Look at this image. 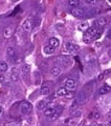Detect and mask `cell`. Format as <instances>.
<instances>
[{"label": "cell", "mask_w": 111, "mask_h": 126, "mask_svg": "<svg viewBox=\"0 0 111 126\" xmlns=\"http://www.w3.org/2000/svg\"><path fill=\"white\" fill-rule=\"evenodd\" d=\"M43 50H44V54H46V55H53L55 53V48H53V47L49 46L48 44L43 47Z\"/></svg>", "instance_id": "obj_21"}, {"label": "cell", "mask_w": 111, "mask_h": 126, "mask_svg": "<svg viewBox=\"0 0 111 126\" xmlns=\"http://www.w3.org/2000/svg\"><path fill=\"white\" fill-rule=\"evenodd\" d=\"M30 70H31V65L30 64H24L22 66V74L26 75V74L30 73Z\"/></svg>", "instance_id": "obj_24"}, {"label": "cell", "mask_w": 111, "mask_h": 126, "mask_svg": "<svg viewBox=\"0 0 111 126\" xmlns=\"http://www.w3.org/2000/svg\"><path fill=\"white\" fill-rule=\"evenodd\" d=\"M65 123L68 124L70 126H72L77 123V118H67V119L65 120Z\"/></svg>", "instance_id": "obj_25"}, {"label": "cell", "mask_w": 111, "mask_h": 126, "mask_svg": "<svg viewBox=\"0 0 111 126\" xmlns=\"http://www.w3.org/2000/svg\"><path fill=\"white\" fill-rule=\"evenodd\" d=\"M72 116H73V118H77V117H79V116H81V112H80V111L72 112Z\"/></svg>", "instance_id": "obj_33"}, {"label": "cell", "mask_w": 111, "mask_h": 126, "mask_svg": "<svg viewBox=\"0 0 111 126\" xmlns=\"http://www.w3.org/2000/svg\"><path fill=\"white\" fill-rule=\"evenodd\" d=\"M22 29L25 32H27V33L30 32L31 30H33V21H31L30 19H25L22 23Z\"/></svg>", "instance_id": "obj_9"}, {"label": "cell", "mask_w": 111, "mask_h": 126, "mask_svg": "<svg viewBox=\"0 0 111 126\" xmlns=\"http://www.w3.org/2000/svg\"><path fill=\"white\" fill-rule=\"evenodd\" d=\"M58 62H59V63H61V64H63L64 66H68V65L70 64L69 58H67V57H64V58L60 57V58L58 59Z\"/></svg>", "instance_id": "obj_20"}, {"label": "cell", "mask_w": 111, "mask_h": 126, "mask_svg": "<svg viewBox=\"0 0 111 126\" xmlns=\"http://www.w3.org/2000/svg\"><path fill=\"white\" fill-rule=\"evenodd\" d=\"M61 73H62V69H61V67H59V66H54V67L50 69V74H51V76H54V77L60 76Z\"/></svg>", "instance_id": "obj_15"}, {"label": "cell", "mask_w": 111, "mask_h": 126, "mask_svg": "<svg viewBox=\"0 0 111 126\" xmlns=\"http://www.w3.org/2000/svg\"><path fill=\"white\" fill-rule=\"evenodd\" d=\"M6 55H7V57L10 58V60H11V61H15L16 57H17L15 48H14V47H12V46H9V47H7V49H6Z\"/></svg>", "instance_id": "obj_10"}, {"label": "cell", "mask_w": 111, "mask_h": 126, "mask_svg": "<svg viewBox=\"0 0 111 126\" xmlns=\"http://www.w3.org/2000/svg\"><path fill=\"white\" fill-rule=\"evenodd\" d=\"M37 107H38V109H40V110H45L47 107H48V103H47L45 100H41V101L38 102Z\"/></svg>", "instance_id": "obj_17"}, {"label": "cell", "mask_w": 111, "mask_h": 126, "mask_svg": "<svg viewBox=\"0 0 111 126\" xmlns=\"http://www.w3.org/2000/svg\"><path fill=\"white\" fill-rule=\"evenodd\" d=\"M2 111H3V109H2L1 106H0V115H1V113H2Z\"/></svg>", "instance_id": "obj_36"}, {"label": "cell", "mask_w": 111, "mask_h": 126, "mask_svg": "<svg viewBox=\"0 0 111 126\" xmlns=\"http://www.w3.org/2000/svg\"><path fill=\"white\" fill-rule=\"evenodd\" d=\"M48 45L56 49L57 47H59V45H60V40H59L58 38H56V37H51L48 40Z\"/></svg>", "instance_id": "obj_12"}, {"label": "cell", "mask_w": 111, "mask_h": 126, "mask_svg": "<svg viewBox=\"0 0 111 126\" xmlns=\"http://www.w3.org/2000/svg\"><path fill=\"white\" fill-rule=\"evenodd\" d=\"M39 24H40V18H36L35 22H33V26H38Z\"/></svg>", "instance_id": "obj_31"}, {"label": "cell", "mask_w": 111, "mask_h": 126, "mask_svg": "<svg viewBox=\"0 0 111 126\" xmlns=\"http://www.w3.org/2000/svg\"><path fill=\"white\" fill-rule=\"evenodd\" d=\"M9 69V65L5 61H0V72L1 73H4Z\"/></svg>", "instance_id": "obj_22"}, {"label": "cell", "mask_w": 111, "mask_h": 126, "mask_svg": "<svg viewBox=\"0 0 111 126\" xmlns=\"http://www.w3.org/2000/svg\"><path fill=\"white\" fill-rule=\"evenodd\" d=\"M98 29H97L96 26H91V27H88L87 31L85 32L84 36H83V40H84L85 43H90L94 40V37L97 33Z\"/></svg>", "instance_id": "obj_1"}, {"label": "cell", "mask_w": 111, "mask_h": 126, "mask_svg": "<svg viewBox=\"0 0 111 126\" xmlns=\"http://www.w3.org/2000/svg\"><path fill=\"white\" fill-rule=\"evenodd\" d=\"M108 125H109V126H111V119H110V120H109V122H108Z\"/></svg>", "instance_id": "obj_37"}, {"label": "cell", "mask_w": 111, "mask_h": 126, "mask_svg": "<svg viewBox=\"0 0 111 126\" xmlns=\"http://www.w3.org/2000/svg\"><path fill=\"white\" fill-rule=\"evenodd\" d=\"M85 3H86V4H88V5H96L97 2L94 1V0H86Z\"/></svg>", "instance_id": "obj_29"}, {"label": "cell", "mask_w": 111, "mask_h": 126, "mask_svg": "<svg viewBox=\"0 0 111 126\" xmlns=\"http://www.w3.org/2000/svg\"><path fill=\"white\" fill-rule=\"evenodd\" d=\"M62 111H63V107H62V106H56V112H55V115L53 116V118H51L50 120H56V119H58V118L61 116Z\"/></svg>", "instance_id": "obj_16"}, {"label": "cell", "mask_w": 111, "mask_h": 126, "mask_svg": "<svg viewBox=\"0 0 111 126\" xmlns=\"http://www.w3.org/2000/svg\"><path fill=\"white\" fill-rule=\"evenodd\" d=\"M107 23H108V19L105 18V17H100L96 22H94V24H96L94 26H96L97 29H98V30H102L103 27L107 24Z\"/></svg>", "instance_id": "obj_8"}, {"label": "cell", "mask_w": 111, "mask_h": 126, "mask_svg": "<svg viewBox=\"0 0 111 126\" xmlns=\"http://www.w3.org/2000/svg\"><path fill=\"white\" fill-rule=\"evenodd\" d=\"M109 92H111V87L109 85H103L102 87H100V89H98V94H108Z\"/></svg>", "instance_id": "obj_18"}, {"label": "cell", "mask_w": 111, "mask_h": 126, "mask_svg": "<svg viewBox=\"0 0 111 126\" xmlns=\"http://www.w3.org/2000/svg\"><path fill=\"white\" fill-rule=\"evenodd\" d=\"M79 4H80V1H79V0H69V1H68V5L71 6L72 9H74V7H78Z\"/></svg>", "instance_id": "obj_26"}, {"label": "cell", "mask_w": 111, "mask_h": 126, "mask_svg": "<svg viewBox=\"0 0 111 126\" xmlns=\"http://www.w3.org/2000/svg\"><path fill=\"white\" fill-rule=\"evenodd\" d=\"M11 79H12V81H14V82H17L19 80V76H18V73H17V70H12V73H11Z\"/></svg>", "instance_id": "obj_23"}, {"label": "cell", "mask_w": 111, "mask_h": 126, "mask_svg": "<svg viewBox=\"0 0 111 126\" xmlns=\"http://www.w3.org/2000/svg\"><path fill=\"white\" fill-rule=\"evenodd\" d=\"M0 82H4V76L2 74H0Z\"/></svg>", "instance_id": "obj_34"}, {"label": "cell", "mask_w": 111, "mask_h": 126, "mask_svg": "<svg viewBox=\"0 0 111 126\" xmlns=\"http://www.w3.org/2000/svg\"><path fill=\"white\" fill-rule=\"evenodd\" d=\"M66 48L70 54H72V55H77V54L80 53V50H81L80 46L74 44V43H72V42H67L66 43Z\"/></svg>", "instance_id": "obj_6"}, {"label": "cell", "mask_w": 111, "mask_h": 126, "mask_svg": "<svg viewBox=\"0 0 111 126\" xmlns=\"http://www.w3.org/2000/svg\"><path fill=\"white\" fill-rule=\"evenodd\" d=\"M86 62L89 65H96V57L91 56V55H87L86 56Z\"/></svg>", "instance_id": "obj_19"}, {"label": "cell", "mask_w": 111, "mask_h": 126, "mask_svg": "<svg viewBox=\"0 0 111 126\" xmlns=\"http://www.w3.org/2000/svg\"><path fill=\"white\" fill-rule=\"evenodd\" d=\"M90 118H93V119H96V120H100L101 118H102V115L98 111H93L90 115Z\"/></svg>", "instance_id": "obj_28"}, {"label": "cell", "mask_w": 111, "mask_h": 126, "mask_svg": "<svg viewBox=\"0 0 111 126\" xmlns=\"http://www.w3.org/2000/svg\"><path fill=\"white\" fill-rule=\"evenodd\" d=\"M85 13H86V10L84 7L78 6V7H74V9L71 10V14L77 18H85Z\"/></svg>", "instance_id": "obj_7"}, {"label": "cell", "mask_w": 111, "mask_h": 126, "mask_svg": "<svg viewBox=\"0 0 111 126\" xmlns=\"http://www.w3.org/2000/svg\"><path fill=\"white\" fill-rule=\"evenodd\" d=\"M55 112H56V107H47L44 110V116L48 120H50L51 118H53V116L55 115Z\"/></svg>", "instance_id": "obj_11"}, {"label": "cell", "mask_w": 111, "mask_h": 126, "mask_svg": "<svg viewBox=\"0 0 111 126\" xmlns=\"http://www.w3.org/2000/svg\"><path fill=\"white\" fill-rule=\"evenodd\" d=\"M102 32H103L102 30H98V31H97V35H96V37H94V40H97V39L102 36Z\"/></svg>", "instance_id": "obj_30"}, {"label": "cell", "mask_w": 111, "mask_h": 126, "mask_svg": "<svg viewBox=\"0 0 111 126\" xmlns=\"http://www.w3.org/2000/svg\"><path fill=\"white\" fill-rule=\"evenodd\" d=\"M20 111L23 115H29L33 111V105L28 101H23L20 104Z\"/></svg>", "instance_id": "obj_2"}, {"label": "cell", "mask_w": 111, "mask_h": 126, "mask_svg": "<svg viewBox=\"0 0 111 126\" xmlns=\"http://www.w3.org/2000/svg\"><path fill=\"white\" fill-rule=\"evenodd\" d=\"M78 106H79V105H78L77 102H73V104H71V106H70V109H71V110H76Z\"/></svg>", "instance_id": "obj_32"}, {"label": "cell", "mask_w": 111, "mask_h": 126, "mask_svg": "<svg viewBox=\"0 0 111 126\" xmlns=\"http://www.w3.org/2000/svg\"><path fill=\"white\" fill-rule=\"evenodd\" d=\"M107 37H108L109 39H111V29L108 31V33H107Z\"/></svg>", "instance_id": "obj_35"}, {"label": "cell", "mask_w": 111, "mask_h": 126, "mask_svg": "<svg viewBox=\"0 0 111 126\" xmlns=\"http://www.w3.org/2000/svg\"><path fill=\"white\" fill-rule=\"evenodd\" d=\"M69 90L68 89H66L65 87H61V88H59L57 90V93H56V94H57V97H65L67 96V94H68Z\"/></svg>", "instance_id": "obj_14"}, {"label": "cell", "mask_w": 111, "mask_h": 126, "mask_svg": "<svg viewBox=\"0 0 111 126\" xmlns=\"http://www.w3.org/2000/svg\"><path fill=\"white\" fill-rule=\"evenodd\" d=\"M15 31H16V26L11 23V24L7 25L4 29V31H3V37L5 39H10L15 34Z\"/></svg>", "instance_id": "obj_3"}, {"label": "cell", "mask_w": 111, "mask_h": 126, "mask_svg": "<svg viewBox=\"0 0 111 126\" xmlns=\"http://www.w3.org/2000/svg\"><path fill=\"white\" fill-rule=\"evenodd\" d=\"M77 86H78L77 81L72 78H68L65 81V88L68 89L69 92H74V90L77 89Z\"/></svg>", "instance_id": "obj_4"}, {"label": "cell", "mask_w": 111, "mask_h": 126, "mask_svg": "<svg viewBox=\"0 0 111 126\" xmlns=\"http://www.w3.org/2000/svg\"><path fill=\"white\" fill-rule=\"evenodd\" d=\"M40 93L42 94H49L51 93V87L47 83H45L44 85H42V87L40 89Z\"/></svg>", "instance_id": "obj_13"}, {"label": "cell", "mask_w": 111, "mask_h": 126, "mask_svg": "<svg viewBox=\"0 0 111 126\" xmlns=\"http://www.w3.org/2000/svg\"><path fill=\"white\" fill-rule=\"evenodd\" d=\"M88 26H89V24H88V22L87 21H84V22H82L80 25L78 26V29L80 30V31H87V29H88Z\"/></svg>", "instance_id": "obj_27"}, {"label": "cell", "mask_w": 111, "mask_h": 126, "mask_svg": "<svg viewBox=\"0 0 111 126\" xmlns=\"http://www.w3.org/2000/svg\"><path fill=\"white\" fill-rule=\"evenodd\" d=\"M87 98H88L87 94L84 92V90H83V92H80V93H78L76 94V99H74V102H77L78 105L84 104L85 102L87 101Z\"/></svg>", "instance_id": "obj_5"}]
</instances>
